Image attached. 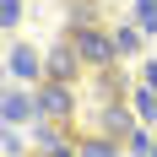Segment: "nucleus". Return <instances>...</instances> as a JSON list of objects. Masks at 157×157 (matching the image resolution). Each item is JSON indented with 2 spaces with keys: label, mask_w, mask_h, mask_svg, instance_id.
<instances>
[{
  "label": "nucleus",
  "mask_w": 157,
  "mask_h": 157,
  "mask_svg": "<svg viewBox=\"0 0 157 157\" xmlns=\"http://www.w3.org/2000/svg\"><path fill=\"white\" fill-rule=\"evenodd\" d=\"M65 38L76 44V54H81L87 71H114V60H119L114 33H103V27H76V33H65Z\"/></svg>",
  "instance_id": "obj_1"
},
{
  "label": "nucleus",
  "mask_w": 157,
  "mask_h": 157,
  "mask_svg": "<svg viewBox=\"0 0 157 157\" xmlns=\"http://www.w3.org/2000/svg\"><path fill=\"white\" fill-rule=\"evenodd\" d=\"M38 114L44 119H71L76 114V81H38Z\"/></svg>",
  "instance_id": "obj_2"
},
{
  "label": "nucleus",
  "mask_w": 157,
  "mask_h": 157,
  "mask_svg": "<svg viewBox=\"0 0 157 157\" xmlns=\"http://www.w3.org/2000/svg\"><path fill=\"white\" fill-rule=\"evenodd\" d=\"M76 76H81V54H76L71 38H60V44L44 54V81H76Z\"/></svg>",
  "instance_id": "obj_3"
},
{
  "label": "nucleus",
  "mask_w": 157,
  "mask_h": 157,
  "mask_svg": "<svg viewBox=\"0 0 157 157\" xmlns=\"http://www.w3.org/2000/svg\"><path fill=\"white\" fill-rule=\"evenodd\" d=\"M98 119H103V136H114V141H130V136L141 130V119H136V109H130L125 98H119V103H103Z\"/></svg>",
  "instance_id": "obj_4"
},
{
  "label": "nucleus",
  "mask_w": 157,
  "mask_h": 157,
  "mask_svg": "<svg viewBox=\"0 0 157 157\" xmlns=\"http://www.w3.org/2000/svg\"><path fill=\"white\" fill-rule=\"evenodd\" d=\"M38 152L44 157H76V141L60 130V119H44L38 114Z\"/></svg>",
  "instance_id": "obj_5"
},
{
  "label": "nucleus",
  "mask_w": 157,
  "mask_h": 157,
  "mask_svg": "<svg viewBox=\"0 0 157 157\" xmlns=\"http://www.w3.org/2000/svg\"><path fill=\"white\" fill-rule=\"evenodd\" d=\"M6 65H11L16 81H44V60H38V49H27V44H11V49H6Z\"/></svg>",
  "instance_id": "obj_6"
},
{
  "label": "nucleus",
  "mask_w": 157,
  "mask_h": 157,
  "mask_svg": "<svg viewBox=\"0 0 157 157\" xmlns=\"http://www.w3.org/2000/svg\"><path fill=\"white\" fill-rule=\"evenodd\" d=\"M38 114V92H6V125H27Z\"/></svg>",
  "instance_id": "obj_7"
},
{
  "label": "nucleus",
  "mask_w": 157,
  "mask_h": 157,
  "mask_svg": "<svg viewBox=\"0 0 157 157\" xmlns=\"http://www.w3.org/2000/svg\"><path fill=\"white\" fill-rule=\"evenodd\" d=\"M130 109H136V119L141 125H157V87H130Z\"/></svg>",
  "instance_id": "obj_8"
},
{
  "label": "nucleus",
  "mask_w": 157,
  "mask_h": 157,
  "mask_svg": "<svg viewBox=\"0 0 157 157\" xmlns=\"http://www.w3.org/2000/svg\"><path fill=\"white\" fill-rule=\"evenodd\" d=\"M76 157H119V141L114 136H81Z\"/></svg>",
  "instance_id": "obj_9"
},
{
  "label": "nucleus",
  "mask_w": 157,
  "mask_h": 157,
  "mask_svg": "<svg viewBox=\"0 0 157 157\" xmlns=\"http://www.w3.org/2000/svg\"><path fill=\"white\" fill-rule=\"evenodd\" d=\"M65 22H71V33L76 27H98V6L92 0H71V6H65Z\"/></svg>",
  "instance_id": "obj_10"
},
{
  "label": "nucleus",
  "mask_w": 157,
  "mask_h": 157,
  "mask_svg": "<svg viewBox=\"0 0 157 157\" xmlns=\"http://www.w3.org/2000/svg\"><path fill=\"white\" fill-rule=\"evenodd\" d=\"M114 44L119 54H141V27H114Z\"/></svg>",
  "instance_id": "obj_11"
},
{
  "label": "nucleus",
  "mask_w": 157,
  "mask_h": 157,
  "mask_svg": "<svg viewBox=\"0 0 157 157\" xmlns=\"http://www.w3.org/2000/svg\"><path fill=\"white\" fill-rule=\"evenodd\" d=\"M136 22L141 33H157V0H136Z\"/></svg>",
  "instance_id": "obj_12"
},
{
  "label": "nucleus",
  "mask_w": 157,
  "mask_h": 157,
  "mask_svg": "<svg viewBox=\"0 0 157 157\" xmlns=\"http://www.w3.org/2000/svg\"><path fill=\"white\" fill-rule=\"evenodd\" d=\"M0 141H6V157H22V152H27V141H22V130H16V125H6Z\"/></svg>",
  "instance_id": "obj_13"
},
{
  "label": "nucleus",
  "mask_w": 157,
  "mask_h": 157,
  "mask_svg": "<svg viewBox=\"0 0 157 157\" xmlns=\"http://www.w3.org/2000/svg\"><path fill=\"white\" fill-rule=\"evenodd\" d=\"M152 146H157V141L146 136V125L136 130V136H130V157H152Z\"/></svg>",
  "instance_id": "obj_14"
},
{
  "label": "nucleus",
  "mask_w": 157,
  "mask_h": 157,
  "mask_svg": "<svg viewBox=\"0 0 157 157\" xmlns=\"http://www.w3.org/2000/svg\"><path fill=\"white\" fill-rule=\"evenodd\" d=\"M0 22L16 27V22H22V0H0Z\"/></svg>",
  "instance_id": "obj_15"
},
{
  "label": "nucleus",
  "mask_w": 157,
  "mask_h": 157,
  "mask_svg": "<svg viewBox=\"0 0 157 157\" xmlns=\"http://www.w3.org/2000/svg\"><path fill=\"white\" fill-rule=\"evenodd\" d=\"M141 81H146V87H157V60H146V71H141Z\"/></svg>",
  "instance_id": "obj_16"
},
{
  "label": "nucleus",
  "mask_w": 157,
  "mask_h": 157,
  "mask_svg": "<svg viewBox=\"0 0 157 157\" xmlns=\"http://www.w3.org/2000/svg\"><path fill=\"white\" fill-rule=\"evenodd\" d=\"M152 157H157V146H152Z\"/></svg>",
  "instance_id": "obj_17"
},
{
  "label": "nucleus",
  "mask_w": 157,
  "mask_h": 157,
  "mask_svg": "<svg viewBox=\"0 0 157 157\" xmlns=\"http://www.w3.org/2000/svg\"><path fill=\"white\" fill-rule=\"evenodd\" d=\"M38 157H44V152H38Z\"/></svg>",
  "instance_id": "obj_18"
}]
</instances>
